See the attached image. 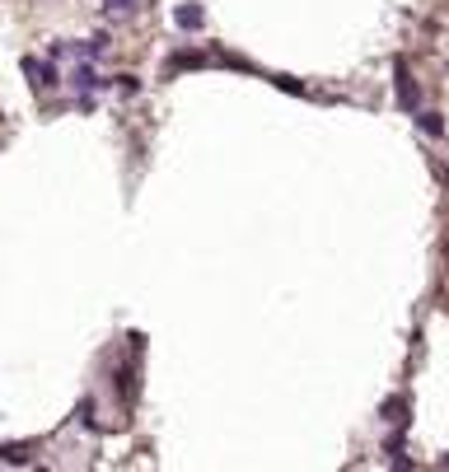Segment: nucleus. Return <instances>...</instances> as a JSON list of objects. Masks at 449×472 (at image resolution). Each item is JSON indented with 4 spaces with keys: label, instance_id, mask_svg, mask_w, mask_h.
Returning <instances> with one entry per match:
<instances>
[{
    "label": "nucleus",
    "instance_id": "9",
    "mask_svg": "<svg viewBox=\"0 0 449 472\" xmlns=\"http://www.w3.org/2000/svg\"><path fill=\"white\" fill-rule=\"evenodd\" d=\"M117 388H122V397H126V402L136 397V370H131V365H126V370L117 374Z\"/></svg>",
    "mask_w": 449,
    "mask_h": 472
},
{
    "label": "nucleus",
    "instance_id": "10",
    "mask_svg": "<svg viewBox=\"0 0 449 472\" xmlns=\"http://www.w3.org/2000/svg\"><path fill=\"white\" fill-rule=\"evenodd\" d=\"M136 10V0H108V19H126Z\"/></svg>",
    "mask_w": 449,
    "mask_h": 472
},
{
    "label": "nucleus",
    "instance_id": "12",
    "mask_svg": "<svg viewBox=\"0 0 449 472\" xmlns=\"http://www.w3.org/2000/svg\"><path fill=\"white\" fill-rule=\"evenodd\" d=\"M117 84H122V94H136V89H141V79H136V75H117Z\"/></svg>",
    "mask_w": 449,
    "mask_h": 472
},
{
    "label": "nucleus",
    "instance_id": "1",
    "mask_svg": "<svg viewBox=\"0 0 449 472\" xmlns=\"http://www.w3.org/2000/svg\"><path fill=\"white\" fill-rule=\"evenodd\" d=\"M202 66H215V52H178V57H168L164 75H178V70H202Z\"/></svg>",
    "mask_w": 449,
    "mask_h": 472
},
{
    "label": "nucleus",
    "instance_id": "6",
    "mask_svg": "<svg viewBox=\"0 0 449 472\" xmlns=\"http://www.w3.org/2000/svg\"><path fill=\"white\" fill-rule=\"evenodd\" d=\"M173 19H178V28H192V33L202 28V10H197V5H178V14H173Z\"/></svg>",
    "mask_w": 449,
    "mask_h": 472
},
{
    "label": "nucleus",
    "instance_id": "3",
    "mask_svg": "<svg viewBox=\"0 0 449 472\" xmlns=\"http://www.w3.org/2000/svg\"><path fill=\"white\" fill-rule=\"evenodd\" d=\"M393 79H398V108H407V113H412V108H416V84L407 79V61H398V66H393Z\"/></svg>",
    "mask_w": 449,
    "mask_h": 472
},
{
    "label": "nucleus",
    "instance_id": "14",
    "mask_svg": "<svg viewBox=\"0 0 449 472\" xmlns=\"http://www.w3.org/2000/svg\"><path fill=\"white\" fill-rule=\"evenodd\" d=\"M445 253H449V243H445Z\"/></svg>",
    "mask_w": 449,
    "mask_h": 472
},
{
    "label": "nucleus",
    "instance_id": "4",
    "mask_svg": "<svg viewBox=\"0 0 449 472\" xmlns=\"http://www.w3.org/2000/svg\"><path fill=\"white\" fill-rule=\"evenodd\" d=\"M70 84H75V89L85 94V99H90V94H94V89H103L108 79H99V70H94V66H80L75 75H70Z\"/></svg>",
    "mask_w": 449,
    "mask_h": 472
},
{
    "label": "nucleus",
    "instance_id": "11",
    "mask_svg": "<svg viewBox=\"0 0 449 472\" xmlns=\"http://www.w3.org/2000/svg\"><path fill=\"white\" fill-rule=\"evenodd\" d=\"M271 84L286 89V94H304V84H300V79H291V75H271Z\"/></svg>",
    "mask_w": 449,
    "mask_h": 472
},
{
    "label": "nucleus",
    "instance_id": "5",
    "mask_svg": "<svg viewBox=\"0 0 449 472\" xmlns=\"http://www.w3.org/2000/svg\"><path fill=\"white\" fill-rule=\"evenodd\" d=\"M379 416H384V421H389V426H403V421H407V397H389Z\"/></svg>",
    "mask_w": 449,
    "mask_h": 472
},
{
    "label": "nucleus",
    "instance_id": "2",
    "mask_svg": "<svg viewBox=\"0 0 449 472\" xmlns=\"http://www.w3.org/2000/svg\"><path fill=\"white\" fill-rule=\"evenodd\" d=\"M23 75H28V84H33V89H52V84H56L52 61H38V57H23Z\"/></svg>",
    "mask_w": 449,
    "mask_h": 472
},
{
    "label": "nucleus",
    "instance_id": "13",
    "mask_svg": "<svg viewBox=\"0 0 449 472\" xmlns=\"http://www.w3.org/2000/svg\"><path fill=\"white\" fill-rule=\"evenodd\" d=\"M445 182H449V169H445Z\"/></svg>",
    "mask_w": 449,
    "mask_h": 472
},
{
    "label": "nucleus",
    "instance_id": "7",
    "mask_svg": "<svg viewBox=\"0 0 449 472\" xmlns=\"http://www.w3.org/2000/svg\"><path fill=\"white\" fill-rule=\"evenodd\" d=\"M0 459L5 463H28L33 459V444H0Z\"/></svg>",
    "mask_w": 449,
    "mask_h": 472
},
{
    "label": "nucleus",
    "instance_id": "8",
    "mask_svg": "<svg viewBox=\"0 0 449 472\" xmlns=\"http://www.w3.org/2000/svg\"><path fill=\"white\" fill-rule=\"evenodd\" d=\"M416 126H421L426 136H445V122H440V113H431V108H426V113H416Z\"/></svg>",
    "mask_w": 449,
    "mask_h": 472
}]
</instances>
